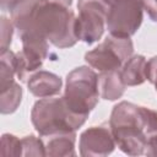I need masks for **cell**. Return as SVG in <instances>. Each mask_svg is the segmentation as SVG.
Wrapping results in <instances>:
<instances>
[{"mask_svg":"<svg viewBox=\"0 0 157 157\" xmlns=\"http://www.w3.org/2000/svg\"><path fill=\"white\" fill-rule=\"evenodd\" d=\"M109 128L120 151L129 156L145 155L157 135V112L131 102H119L112 109Z\"/></svg>","mask_w":157,"mask_h":157,"instance_id":"obj_1","label":"cell"},{"mask_svg":"<svg viewBox=\"0 0 157 157\" xmlns=\"http://www.w3.org/2000/svg\"><path fill=\"white\" fill-rule=\"evenodd\" d=\"M76 20L77 17L70 7L47 0L38 6L18 36L38 34L59 49L71 48L78 40Z\"/></svg>","mask_w":157,"mask_h":157,"instance_id":"obj_2","label":"cell"},{"mask_svg":"<svg viewBox=\"0 0 157 157\" xmlns=\"http://www.w3.org/2000/svg\"><path fill=\"white\" fill-rule=\"evenodd\" d=\"M87 115L74 113L64 98H42L33 104L31 120L40 136L76 132L87 120Z\"/></svg>","mask_w":157,"mask_h":157,"instance_id":"obj_3","label":"cell"},{"mask_svg":"<svg viewBox=\"0 0 157 157\" xmlns=\"http://www.w3.org/2000/svg\"><path fill=\"white\" fill-rule=\"evenodd\" d=\"M98 75L88 66H78L66 76L64 101L77 114L87 115L98 103Z\"/></svg>","mask_w":157,"mask_h":157,"instance_id":"obj_4","label":"cell"},{"mask_svg":"<svg viewBox=\"0 0 157 157\" xmlns=\"http://www.w3.org/2000/svg\"><path fill=\"white\" fill-rule=\"evenodd\" d=\"M134 44L130 38L108 36L94 49L85 54L86 63L99 72L119 70L132 55Z\"/></svg>","mask_w":157,"mask_h":157,"instance_id":"obj_5","label":"cell"},{"mask_svg":"<svg viewBox=\"0 0 157 157\" xmlns=\"http://www.w3.org/2000/svg\"><path fill=\"white\" fill-rule=\"evenodd\" d=\"M144 20L141 0H113L107 13V25L110 36L130 38L140 28Z\"/></svg>","mask_w":157,"mask_h":157,"instance_id":"obj_6","label":"cell"},{"mask_svg":"<svg viewBox=\"0 0 157 157\" xmlns=\"http://www.w3.org/2000/svg\"><path fill=\"white\" fill-rule=\"evenodd\" d=\"M108 0H78V16L76 20V34L78 40L86 44H93L104 33L107 25V13L109 9Z\"/></svg>","mask_w":157,"mask_h":157,"instance_id":"obj_7","label":"cell"},{"mask_svg":"<svg viewBox=\"0 0 157 157\" xmlns=\"http://www.w3.org/2000/svg\"><path fill=\"white\" fill-rule=\"evenodd\" d=\"M115 147L117 144L109 126H91L80 135L78 148L83 157L108 156Z\"/></svg>","mask_w":157,"mask_h":157,"instance_id":"obj_8","label":"cell"},{"mask_svg":"<svg viewBox=\"0 0 157 157\" xmlns=\"http://www.w3.org/2000/svg\"><path fill=\"white\" fill-rule=\"evenodd\" d=\"M63 86V80L54 72L38 70L32 74L27 80L28 91L39 98L56 96Z\"/></svg>","mask_w":157,"mask_h":157,"instance_id":"obj_9","label":"cell"},{"mask_svg":"<svg viewBox=\"0 0 157 157\" xmlns=\"http://www.w3.org/2000/svg\"><path fill=\"white\" fill-rule=\"evenodd\" d=\"M120 76L125 86L142 85L147 80V60L144 55H131L121 66Z\"/></svg>","mask_w":157,"mask_h":157,"instance_id":"obj_10","label":"cell"},{"mask_svg":"<svg viewBox=\"0 0 157 157\" xmlns=\"http://www.w3.org/2000/svg\"><path fill=\"white\" fill-rule=\"evenodd\" d=\"M125 83L120 76L119 70L103 71L98 75V90L99 96L105 101H117L125 92Z\"/></svg>","mask_w":157,"mask_h":157,"instance_id":"obj_11","label":"cell"},{"mask_svg":"<svg viewBox=\"0 0 157 157\" xmlns=\"http://www.w3.org/2000/svg\"><path fill=\"white\" fill-rule=\"evenodd\" d=\"M76 132H63L50 136L45 144V156L67 157L76 156L75 151Z\"/></svg>","mask_w":157,"mask_h":157,"instance_id":"obj_12","label":"cell"},{"mask_svg":"<svg viewBox=\"0 0 157 157\" xmlns=\"http://www.w3.org/2000/svg\"><path fill=\"white\" fill-rule=\"evenodd\" d=\"M1 97H0V110L2 114H12L16 112L18 105L21 104L22 99V88L21 86L13 81L5 88L0 90Z\"/></svg>","mask_w":157,"mask_h":157,"instance_id":"obj_13","label":"cell"},{"mask_svg":"<svg viewBox=\"0 0 157 157\" xmlns=\"http://www.w3.org/2000/svg\"><path fill=\"white\" fill-rule=\"evenodd\" d=\"M16 76V53L6 50L0 54V90L15 81Z\"/></svg>","mask_w":157,"mask_h":157,"instance_id":"obj_14","label":"cell"},{"mask_svg":"<svg viewBox=\"0 0 157 157\" xmlns=\"http://www.w3.org/2000/svg\"><path fill=\"white\" fill-rule=\"evenodd\" d=\"M22 156H45V145L43 141L33 135H28L21 139Z\"/></svg>","mask_w":157,"mask_h":157,"instance_id":"obj_15","label":"cell"},{"mask_svg":"<svg viewBox=\"0 0 157 157\" xmlns=\"http://www.w3.org/2000/svg\"><path fill=\"white\" fill-rule=\"evenodd\" d=\"M0 153L2 156H22V142L15 135L4 134L1 136V148Z\"/></svg>","mask_w":157,"mask_h":157,"instance_id":"obj_16","label":"cell"},{"mask_svg":"<svg viewBox=\"0 0 157 157\" xmlns=\"http://www.w3.org/2000/svg\"><path fill=\"white\" fill-rule=\"evenodd\" d=\"M13 23L6 16H1V44H0V54L9 50L12 34H13Z\"/></svg>","mask_w":157,"mask_h":157,"instance_id":"obj_17","label":"cell"},{"mask_svg":"<svg viewBox=\"0 0 157 157\" xmlns=\"http://www.w3.org/2000/svg\"><path fill=\"white\" fill-rule=\"evenodd\" d=\"M147 80L155 86L157 92V55L147 61Z\"/></svg>","mask_w":157,"mask_h":157,"instance_id":"obj_18","label":"cell"},{"mask_svg":"<svg viewBox=\"0 0 157 157\" xmlns=\"http://www.w3.org/2000/svg\"><path fill=\"white\" fill-rule=\"evenodd\" d=\"M141 2L148 17L153 22H157V0H141Z\"/></svg>","mask_w":157,"mask_h":157,"instance_id":"obj_19","label":"cell"},{"mask_svg":"<svg viewBox=\"0 0 157 157\" xmlns=\"http://www.w3.org/2000/svg\"><path fill=\"white\" fill-rule=\"evenodd\" d=\"M145 155H147V156H157V135L148 142V145L146 147V151H145Z\"/></svg>","mask_w":157,"mask_h":157,"instance_id":"obj_20","label":"cell"},{"mask_svg":"<svg viewBox=\"0 0 157 157\" xmlns=\"http://www.w3.org/2000/svg\"><path fill=\"white\" fill-rule=\"evenodd\" d=\"M16 1L17 0H1V9L4 11H10Z\"/></svg>","mask_w":157,"mask_h":157,"instance_id":"obj_21","label":"cell"},{"mask_svg":"<svg viewBox=\"0 0 157 157\" xmlns=\"http://www.w3.org/2000/svg\"><path fill=\"white\" fill-rule=\"evenodd\" d=\"M49 2H55V4H59V5H63V6H66V7H70L71 4H72V0H48Z\"/></svg>","mask_w":157,"mask_h":157,"instance_id":"obj_22","label":"cell"},{"mask_svg":"<svg viewBox=\"0 0 157 157\" xmlns=\"http://www.w3.org/2000/svg\"><path fill=\"white\" fill-rule=\"evenodd\" d=\"M108 1H109V2H110V1H113V0H108Z\"/></svg>","mask_w":157,"mask_h":157,"instance_id":"obj_23","label":"cell"}]
</instances>
